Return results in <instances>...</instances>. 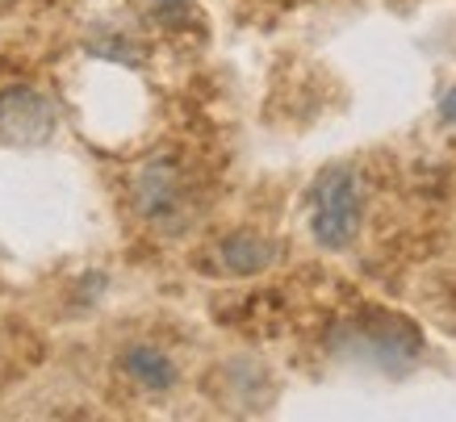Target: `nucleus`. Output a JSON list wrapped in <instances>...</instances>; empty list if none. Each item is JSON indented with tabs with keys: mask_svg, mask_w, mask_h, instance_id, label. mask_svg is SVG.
<instances>
[{
	"mask_svg": "<svg viewBox=\"0 0 456 422\" xmlns=\"http://www.w3.org/2000/svg\"><path fill=\"white\" fill-rule=\"evenodd\" d=\"M360 209H364V192L360 176L347 167H335L314 184V214H310V231L314 243L327 251H344L360 231Z\"/></svg>",
	"mask_w": 456,
	"mask_h": 422,
	"instance_id": "nucleus-1",
	"label": "nucleus"
},
{
	"mask_svg": "<svg viewBox=\"0 0 456 422\" xmlns=\"http://www.w3.org/2000/svg\"><path fill=\"white\" fill-rule=\"evenodd\" d=\"M55 130V110L38 88L13 84L0 93V138L4 142H42Z\"/></svg>",
	"mask_w": 456,
	"mask_h": 422,
	"instance_id": "nucleus-2",
	"label": "nucleus"
},
{
	"mask_svg": "<svg viewBox=\"0 0 456 422\" xmlns=\"http://www.w3.org/2000/svg\"><path fill=\"white\" fill-rule=\"evenodd\" d=\"M118 368H122L126 381H134L147 394H167L180 381L176 360L164 347H155V343H130L122 352V360H118Z\"/></svg>",
	"mask_w": 456,
	"mask_h": 422,
	"instance_id": "nucleus-3",
	"label": "nucleus"
},
{
	"mask_svg": "<svg viewBox=\"0 0 456 422\" xmlns=\"http://www.w3.org/2000/svg\"><path fill=\"white\" fill-rule=\"evenodd\" d=\"M134 205L147 218H167L180 209V172L167 159H155L134 180Z\"/></svg>",
	"mask_w": 456,
	"mask_h": 422,
	"instance_id": "nucleus-4",
	"label": "nucleus"
},
{
	"mask_svg": "<svg viewBox=\"0 0 456 422\" xmlns=\"http://www.w3.org/2000/svg\"><path fill=\"white\" fill-rule=\"evenodd\" d=\"M218 259H222V268L235 276L264 272V268L273 264V243L260 239V234H231V239L218 247Z\"/></svg>",
	"mask_w": 456,
	"mask_h": 422,
	"instance_id": "nucleus-5",
	"label": "nucleus"
},
{
	"mask_svg": "<svg viewBox=\"0 0 456 422\" xmlns=\"http://www.w3.org/2000/svg\"><path fill=\"white\" fill-rule=\"evenodd\" d=\"M440 113H444V122H448V126H456V84H452V88H448V96H444Z\"/></svg>",
	"mask_w": 456,
	"mask_h": 422,
	"instance_id": "nucleus-6",
	"label": "nucleus"
},
{
	"mask_svg": "<svg viewBox=\"0 0 456 422\" xmlns=\"http://www.w3.org/2000/svg\"><path fill=\"white\" fill-rule=\"evenodd\" d=\"M155 4H159L164 13H184V9H189V0H155Z\"/></svg>",
	"mask_w": 456,
	"mask_h": 422,
	"instance_id": "nucleus-7",
	"label": "nucleus"
}]
</instances>
